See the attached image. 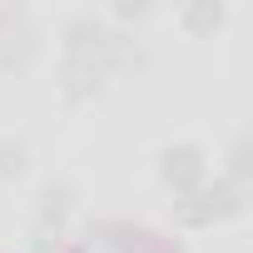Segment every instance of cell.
Wrapping results in <instances>:
<instances>
[{
    "label": "cell",
    "mask_w": 253,
    "mask_h": 253,
    "mask_svg": "<svg viewBox=\"0 0 253 253\" xmlns=\"http://www.w3.org/2000/svg\"><path fill=\"white\" fill-rule=\"evenodd\" d=\"M164 174H169V179H179V184H189V179L199 174V154H194V149H179V154H169Z\"/></svg>",
    "instance_id": "obj_1"
}]
</instances>
